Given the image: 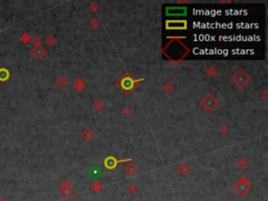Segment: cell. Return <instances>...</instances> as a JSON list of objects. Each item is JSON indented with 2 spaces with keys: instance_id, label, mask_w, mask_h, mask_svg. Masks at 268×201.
Returning a JSON list of instances; mask_svg holds the SVG:
<instances>
[{
  "instance_id": "3957f363",
  "label": "cell",
  "mask_w": 268,
  "mask_h": 201,
  "mask_svg": "<svg viewBox=\"0 0 268 201\" xmlns=\"http://www.w3.org/2000/svg\"><path fill=\"white\" fill-rule=\"evenodd\" d=\"M20 40H21V41L23 42V43H27V36L26 35H23L21 38H20Z\"/></svg>"
},
{
  "instance_id": "6da1fadb",
  "label": "cell",
  "mask_w": 268,
  "mask_h": 201,
  "mask_svg": "<svg viewBox=\"0 0 268 201\" xmlns=\"http://www.w3.org/2000/svg\"><path fill=\"white\" fill-rule=\"evenodd\" d=\"M9 78H10V71L4 67L0 68V81H1V82H6V81L9 80Z\"/></svg>"
},
{
  "instance_id": "277c9868",
  "label": "cell",
  "mask_w": 268,
  "mask_h": 201,
  "mask_svg": "<svg viewBox=\"0 0 268 201\" xmlns=\"http://www.w3.org/2000/svg\"><path fill=\"white\" fill-rule=\"evenodd\" d=\"M0 201H4V200H3V199H2V198H1V197H0Z\"/></svg>"
},
{
  "instance_id": "7a4b0ae2",
  "label": "cell",
  "mask_w": 268,
  "mask_h": 201,
  "mask_svg": "<svg viewBox=\"0 0 268 201\" xmlns=\"http://www.w3.org/2000/svg\"><path fill=\"white\" fill-rule=\"evenodd\" d=\"M89 174H90L91 177L98 178V177L101 176V169H99V167H92V168H90V170H89Z\"/></svg>"
}]
</instances>
